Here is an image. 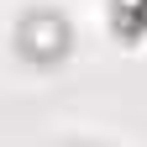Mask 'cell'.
I'll use <instances>...</instances> for the list:
<instances>
[{
    "mask_svg": "<svg viewBox=\"0 0 147 147\" xmlns=\"http://www.w3.org/2000/svg\"><path fill=\"white\" fill-rule=\"evenodd\" d=\"M11 47L26 68H58L68 53H74V26L63 11L53 5H26L11 26Z\"/></svg>",
    "mask_w": 147,
    "mask_h": 147,
    "instance_id": "1",
    "label": "cell"
}]
</instances>
